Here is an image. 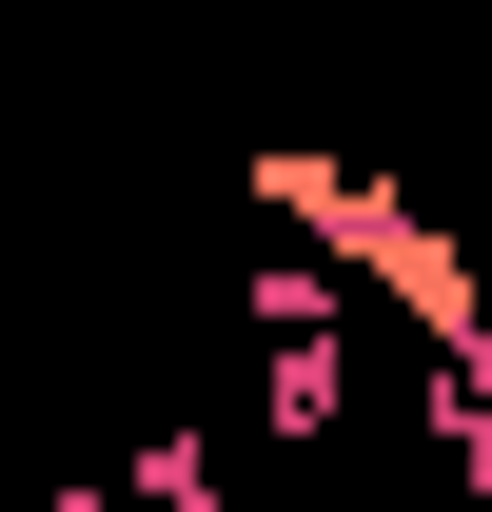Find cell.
I'll return each instance as SVG.
<instances>
[{
  "label": "cell",
  "instance_id": "1",
  "mask_svg": "<svg viewBox=\"0 0 492 512\" xmlns=\"http://www.w3.org/2000/svg\"><path fill=\"white\" fill-rule=\"evenodd\" d=\"M119 493H138V512H237V473H217V434H178V414H158Z\"/></svg>",
  "mask_w": 492,
  "mask_h": 512
}]
</instances>
